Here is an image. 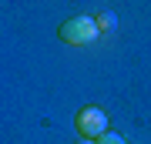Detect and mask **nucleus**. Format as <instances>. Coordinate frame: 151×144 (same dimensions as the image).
I'll return each mask as SVG.
<instances>
[{
	"mask_svg": "<svg viewBox=\"0 0 151 144\" xmlns=\"http://www.w3.org/2000/svg\"><path fill=\"white\" fill-rule=\"evenodd\" d=\"M97 34H101V27H97V20L87 17V14L70 17V20H64V24L57 27V37L64 40V44H70V47H87V44L97 40Z\"/></svg>",
	"mask_w": 151,
	"mask_h": 144,
	"instance_id": "obj_1",
	"label": "nucleus"
},
{
	"mask_svg": "<svg viewBox=\"0 0 151 144\" xmlns=\"http://www.w3.org/2000/svg\"><path fill=\"white\" fill-rule=\"evenodd\" d=\"M74 128H77V134H81L84 141H101L104 134H108V114H104L101 107L87 104V107H81V111H77Z\"/></svg>",
	"mask_w": 151,
	"mask_h": 144,
	"instance_id": "obj_2",
	"label": "nucleus"
},
{
	"mask_svg": "<svg viewBox=\"0 0 151 144\" xmlns=\"http://www.w3.org/2000/svg\"><path fill=\"white\" fill-rule=\"evenodd\" d=\"M94 20H97V27H101V34H104V30H114V27H118V17H114L111 10H104V14H97Z\"/></svg>",
	"mask_w": 151,
	"mask_h": 144,
	"instance_id": "obj_3",
	"label": "nucleus"
},
{
	"mask_svg": "<svg viewBox=\"0 0 151 144\" xmlns=\"http://www.w3.org/2000/svg\"><path fill=\"white\" fill-rule=\"evenodd\" d=\"M97 144H128V141H124V138H121L118 131H108V134H104L101 141H97Z\"/></svg>",
	"mask_w": 151,
	"mask_h": 144,
	"instance_id": "obj_4",
	"label": "nucleus"
},
{
	"mask_svg": "<svg viewBox=\"0 0 151 144\" xmlns=\"http://www.w3.org/2000/svg\"><path fill=\"white\" fill-rule=\"evenodd\" d=\"M77 144H97V141H84V138H81V141H77Z\"/></svg>",
	"mask_w": 151,
	"mask_h": 144,
	"instance_id": "obj_5",
	"label": "nucleus"
}]
</instances>
